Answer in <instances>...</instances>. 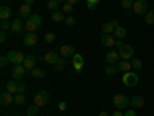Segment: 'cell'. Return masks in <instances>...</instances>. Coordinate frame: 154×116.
Listing matches in <instances>:
<instances>
[{"label": "cell", "instance_id": "cell-1", "mask_svg": "<svg viewBox=\"0 0 154 116\" xmlns=\"http://www.w3.org/2000/svg\"><path fill=\"white\" fill-rule=\"evenodd\" d=\"M40 27H42V19H40V16H37V14L29 16L28 20L25 22V30H26L28 33H35Z\"/></svg>", "mask_w": 154, "mask_h": 116}, {"label": "cell", "instance_id": "cell-2", "mask_svg": "<svg viewBox=\"0 0 154 116\" xmlns=\"http://www.w3.org/2000/svg\"><path fill=\"white\" fill-rule=\"evenodd\" d=\"M112 104H114V107L117 108V110H122V108H126L128 105H130V99H128V96H125V95H116L114 96V99H112Z\"/></svg>", "mask_w": 154, "mask_h": 116}, {"label": "cell", "instance_id": "cell-3", "mask_svg": "<svg viewBox=\"0 0 154 116\" xmlns=\"http://www.w3.org/2000/svg\"><path fill=\"white\" fill-rule=\"evenodd\" d=\"M25 57H26V56H23L20 51H16V50H11L9 53H8V59H9V62H11V63H14V65H23Z\"/></svg>", "mask_w": 154, "mask_h": 116}, {"label": "cell", "instance_id": "cell-4", "mask_svg": "<svg viewBox=\"0 0 154 116\" xmlns=\"http://www.w3.org/2000/svg\"><path fill=\"white\" fill-rule=\"evenodd\" d=\"M48 102H49V93L45 92V90H40V92L34 96V104L37 107H43V105L48 104Z\"/></svg>", "mask_w": 154, "mask_h": 116}, {"label": "cell", "instance_id": "cell-5", "mask_svg": "<svg viewBox=\"0 0 154 116\" xmlns=\"http://www.w3.org/2000/svg\"><path fill=\"white\" fill-rule=\"evenodd\" d=\"M122 82H123L126 87H134V85H137V82H139V76H137L136 73H133V71L123 73Z\"/></svg>", "mask_w": 154, "mask_h": 116}, {"label": "cell", "instance_id": "cell-6", "mask_svg": "<svg viewBox=\"0 0 154 116\" xmlns=\"http://www.w3.org/2000/svg\"><path fill=\"white\" fill-rule=\"evenodd\" d=\"M119 54H120V59L123 60H131L134 57V48L131 45H123L119 50Z\"/></svg>", "mask_w": 154, "mask_h": 116}, {"label": "cell", "instance_id": "cell-7", "mask_svg": "<svg viewBox=\"0 0 154 116\" xmlns=\"http://www.w3.org/2000/svg\"><path fill=\"white\" fill-rule=\"evenodd\" d=\"M146 9H148L146 0H136L134 5H133V11L136 12V14H139V16L146 14Z\"/></svg>", "mask_w": 154, "mask_h": 116}, {"label": "cell", "instance_id": "cell-8", "mask_svg": "<svg viewBox=\"0 0 154 116\" xmlns=\"http://www.w3.org/2000/svg\"><path fill=\"white\" fill-rule=\"evenodd\" d=\"M59 53H60L62 57H65V59L72 57L75 54V47L74 45H62L60 50H59Z\"/></svg>", "mask_w": 154, "mask_h": 116}, {"label": "cell", "instance_id": "cell-9", "mask_svg": "<svg viewBox=\"0 0 154 116\" xmlns=\"http://www.w3.org/2000/svg\"><path fill=\"white\" fill-rule=\"evenodd\" d=\"M71 59H72V67H74V70H75L77 73H80L82 68H83V56L79 54V53H75Z\"/></svg>", "mask_w": 154, "mask_h": 116}, {"label": "cell", "instance_id": "cell-10", "mask_svg": "<svg viewBox=\"0 0 154 116\" xmlns=\"http://www.w3.org/2000/svg\"><path fill=\"white\" fill-rule=\"evenodd\" d=\"M38 40V37L34 34V33H28V34H25L23 36V44L25 47H34Z\"/></svg>", "mask_w": 154, "mask_h": 116}, {"label": "cell", "instance_id": "cell-11", "mask_svg": "<svg viewBox=\"0 0 154 116\" xmlns=\"http://www.w3.org/2000/svg\"><path fill=\"white\" fill-rule=\"evenodd\" d=\"M59 59H60V57H59V54L56 53V51H48V53L43 56V60H45L46 63H51V65H56Z\"/></svg>", "mask_w": 154, "mask_h": 116}, {"label": "cell", "instance_id": "cell-12", "mask_svg": "<svg viewBox=\"0 0 154 116\" xmlns=\"http://www.w3.org/2000/svg\"><path fill=\"white\" fill-rule=\"evenodd\" d=\"M119 59H120L119 51H108V53H106V62L109 63V65H116V63H119Z\"/></svg>", "mask_w": 154, "mask_h": 116}, {"label": "cell", "instance_id": "cell-13", "mask_svg": "<svg viewBox=\"0 0 154 116\" xmlns=\"http://www.w3.org/2000/svg\"><path fill=\"white\" fill-rule=\"evenodd\" d=\"M25 73H26V68H25L23 65H16L14 68H12V71H11V74H12L14 79H22V77L25 76Z\"/></svg>", "mask_w": 154, "mask_h": 116}, {"label": "cell", "instance_id": "cell-14", "mask_svg": "<svg viewBox=\"0 0 154 116\" xmlns=\"http://www.w3.org/2000/svg\"><path fill=\"white\" fill-rule=\"evenodd\" d=\"M130 104H131V107L133 108H142L143 105H145V99H143V96H133V99L130 101Z\"/></svg>", "mask_w": 154, "mask_h": 116}, {"label": "cell", "instance_id": "cell-15", "mask_svg": "<svg viewBox=\"0 0 154 116\" xmlns=\"http://www.w3.org/2000/svg\"><path fill=\"white\" fill-rule=\"evenodd\" d=\"M23 28H25V23H22L20 19H14V20H12V23H11V31H12V33L20 34Z\"/></svg>", "mask_w": 154, "mask_h": 116}, {"label": "cell", "instance_id": "cell-16", "mask_svg": "<svg viewBox=\"0 0 154 116\" xmlns=\"http://www.w3.org/2000/svg\"><path fill=\"white\" fill-rule=\"evenodd\" d=\"M0 102H2V105H9L14 102V96H12L9 92H3L0 95Z\"/></svg>", "mask_w": 154, "mask_h": 116}, {"label": "cell", "instance_id": "cell-17", "mask_svg": "<svg viewBox=\"0 0 154 116\" xmlns=\"http://www.w3.org/2000/svg\"><path fill=\"white\" fill-rule=\"evenodd\" d=\"M35 60H37V57L26 56V57H25V62H23V67L26 68V70H29V71H32L35 68Z\"/></svg>", "mask_w": 154, "mask_h": 116}, {"label": "cell", "instance_id": "cell-18", "mask_svg": "<svg viewBox=\"0 0 154 116\" xmlns=\"http://www.w3.org/2000/svg\"><path fill=\"white\" fill-rule=\"evenodd\" d=\"M11 14H12V11L9 6H6V5L0 6V20H9Z\"/></svg>", "mask_w": 154, "mask_h": 116}, {"label": "cell", "instance_id": "cell-19", "mask_svg": "<svg viewBox=\"0 0 154 116\" xmlns=\"http://www.w3.org/2000/svg\"><path fill=\"white\" fill-rule=\"evenodd\" d=\"M131 68H133V65H131L130 60H123V59H122V60L117 63V70H119V71L128 73V71H131Z\"/></svg>", "mask_w": 154, "mask_h": 116}, {"label": "cell", "instance_id": "cell-20", "mask_svg": "<svg viewBox=\"0 0 154 116\" xmlns=\"http://www.w3.org/2000/svg\"><path fill=\"white\" fill-rule=\"evenodd\" d=\"M102 45L106 47V48H112L116 45V40L109 34H103V36H102Z\"/></svg>", "mask_w": 154, "mask_h": 116}, {"label": "cell", "instance_id": "cell-21", "mask_svg": "<svg viewBox=\"0 0 154 116\" xmlns=\"http://www.w3.org/2000/svg\"><path fill=\"white\" fill-rule=\"evenodd\" d=\"M19 12H20L22 17H29V16H31V5H28V3L22 5L20 9H19Z\"/></svg>", "mask_w": 154, "mask_h": 116}, {"label": "cell", "instance_id": "cell-22", "mask_svg": "<svg viewBox=\"0 0 154 116\" xmlns=\"http://www.w3.org/2000/svg\"><path fill=\"white\" fill-rule=\"evenodd\" d=\"M17 88H19V84L16 81H8L6 82V92H9L11 95L17 93Z\"/></svg>", "mask_w": 154, "mask_h": 116}, {"label": "cell", "instance_id": "cell-23", "mask_svg": "<svg viewBox=\"0 0 154 116\" xmlns=\"http://www.w3.org/2000/svg\"><path fill=\"white\" fill-rule=\"evenodd\" d=\"M51 19L54 22H65V12L63 11H54L53 14H51Z\"/></svg>", "mask_w": 154, "mask_h": 116}, {"label": "cell", "instance_id": "cell-24", "mask_svg": "<svg viewBox=\"0 0 154 116\" xmlns=\"http://www.w3.org/2000/svg\"><path fill=\"white\" fill-rule=\"evenodd\" d=\"M114 36L119 39V40H123V39L126 37V30L123 28V27H117L114 30Z\"/></svg>", "mask_w": 154, "mask_h": 116}, {"label": "cell", "instance_id": "cell-25", "mask_svg": "<svg viewBox=\"0 0 154 116\" xmlns=\"http://www.w3.org/2000/svg\"><path fill=\"white\" fill-rule=\"evenodd\" d=\"M114 30H116V27H114L111 22H106V23L102 25V31H103V34H112Z\"/></svg>", "mask_w": 154, "mask_h": 116}, {"label": "cell", "instance_id": "cell-26", "mask_svg": "<svg viewBox=\"0 0 154 116\" xmlns=\"http://www.w3.org/2000/svg\"><path fill=\"white\" fill-rule=\"evenodd\" d=\"M46 9L54 12V11H59V2L57 0H48L46 2Z\"/></svg>", "mask_w": 154, "mask_h": 116}, {"label": "cell", "instance_id": "cell-27", "mask_svg": "<svg viewBox=\"0 0 154 116\" xmlns=\"http://www.w3.org/2000/svg\"><path fill=\"white\" fill-rule=\"evenodd\" d=\"M145 23L146 25H154V9L146 11V14H145Z\"/></svg>", "mask_w": 154, "mask_h": 116}, {"label": "cell", "instance_id": "cell-28", "mask_svg": "<svg viewBox=\"0 0 154 116\" xmlns=\"http://www.w3.org/2000/svg\"><path fill=\"white\" fill-rule=\"evenodd\" d=\"M31 74H32V77H35V79H42V77L45 76V71L42 68H34L31 71Z\"/></svg>", "mask_w": 154, "mask_h": 116}, {"label": "cell", "instance_id": "cell-29", "mask_svg": "<svg viewBox=\"0 0 154 116\" xmlns=\"http://www.w3.org/2000/svg\"><path fill=\"white\" fill-rule=\"evenodd\" d=\"M65 65H66L65 57H60V59L57 60V63H56V70H57V71H63V70H65Z\"/></svg>", "mask_w": 154, "mask_h": 116}, {"label": "cell", "instance_id": "cell-30", "mask_svg": "<svg viewBox=\"0 0 154 116\" xmlns=\"http://www.w3.org/2000/svg\"><path fill=\"white\" fill-rule=\"evenodd\" d=\"M37 113H38V107H37L35 104L29 105V107H28V110H26V116H35Z\"/></svg>", "mask_w": 154, "mask_h": 116}, {"label": "cell", "instance_id": "cell-31", "mask_svg": "<svg viewBox=\"0 0 154 116\" xmlns=\"http://www.w3.org/2000/svg\"><path fill=\"white\" fill-rule=\"evenodd\" d=\"M103 71H105V74H106V76H114L119 70H117V67H114V65H108Z\"/></svg>", "mask_w": 154, "mask_h": 116}, {"label": "cell", "instance_id": "cell-32", "mask_svg": "<svg viewBox=\"0 0 154 116\" xmlns=\"http://www.w3.org/2000/svg\"><path fill=\"white\" fill-rule=\"evenodd\" d=\"M120 5H122L123 9H131L134 2H133V0H120Z\"/></svg>", "mask_w": 154, "mask_h": 116}, {"label": "cell", "instance_id": "cell-33", "mask_svg": "<svg viewBox=\"0 0 154 116\" xmlns=\"http://www.w3.org/2000/svg\"><path fill=\"white\" fill-rule=\"evenodd\" d=\"M25 101H26V98L23 96V93H17V95L14 96V102H16V104H19V105H22Z\"/></svg>", "mask_w": 154, "mask_h": 116}, {"label": "cell", "instance_id": "cell-34", "mask_svg": "<svg viewBox=\"0 0 154 116\" xmlns=\"http://www.w3.org/2000/svg\"><path fill=\"white\" fill-rule=\"evenodd\" d=\"M43 39H45L46 44H53V42L56 40V34H54V33H46Z\"/></svg>", "mask_w": 154, "mask_h": 116}, {"label": "cell", "instance_id": "cell-35", "mask_svg": "<svg viewBox=\"0 0 154 116\" xmlns=\"http://www.w3.org/2000/svg\"><path fill=\"white\" fill-rule=\"evenodd\" d=\"M62 11L65 12V14H71V12L74 11V5H71V3H65V5H63V8H62Z\"/></svg>", "mask_w": 154, "mask_h": 116}, {"label": "cell", "instance_id": "cell-36", "mask_svg": "<svg viewBox=\"0 0 154 116\" xmlns=\"http://www.w3.org/2000/svg\"><path fill=\"white\" fill-rule=\"evenodd\" d=\"M131 65H133V68L140 70V68H142V60H140V59H134V57H133V60H131Z\"/></svg>", "mask_w": 154, "mask_h": 116}, {"label": "cell", "instance_id": "cell-37", "mask_svg": "<svg viewBox=\"0 0 154 116\" xmlns=\"http://www.w3.org/2000/svg\"><path fill=\"white\" fill-rule=\"evenodd\" d=\"M11 23H12V22H8V20H2V22H0V27H2V31L11 30Z\"/></svg>", "mask_w": 154, "mask_h": 116}, {"label": "cell", "instance_id": "cell-38", "mask_svg": "<svg viewBox=\"0 0 154 116\" xmlns=\"http://www.w3.org/2000/svg\"><path fill=\"white\" fill-rule=\"evenodd\" d=\"M100 2V0H86V5H88V9H94L96 5Z\"/></svg>", "mask_w": 154, "mask_h": 116}, {"label": "cell", "instance_id": "cell-39", "mask_svg": "<svg viewBox=\"0 0 154 116\" xmlns=\"http://www.w3.org/2000/svg\"><path fill=\"white\" fill-rule=\"evenodd\" d=\"M8 62H9L8 56H2V57H0V65H2V67H6Z\"/></svg>", "mask_w": 154, "mask_h": 116}, {"label": "cell", "instance_id": "cell-40", "mask_svg": "<svg viewBox=\"0 0 154 116\" xmlns=\"http://www.w3.org/2000/svg\"><path fill=\"white\" fill-rule=\"evenodd\" d=\"M65 23L68 25V27H72V25H75V19L74 17H66L65 19Z\"/></svg>", "mask_w": 154, "mask_h": 116}, {"label": "cell", "instance_id": "cell-41", "mask_svg": "<svg viewBox=\"0 0 154 116\" xmlns=\"http://www.w3.org/2000/svg\"><path fill=\"white\" fill-rule=\"evenodd\" d=\"M25 90H26V87H25L23 84H19V88H17V93H25Z\"/></svg>", "mask_w": 154, "mask_h": 116}, {"label": "cell", "instance_id": "cell-42", "mask_svg": "<svg viewBox=\"0 0 154 116\" xmlns=\"http://www.w3.org/2000/svg\"><path fill=\"white\" fill-rule=\"evenodd\" d=\"M0 42H2V44H5V42H6V34H5V31L0 33Z\"/></svg>", "mask_w": 154, "mask_h": 116}, {"label": "cell", "instance_id": "cell-43", "mask_svg": "<svg viewBox=\"0 0 154 116\" xmlns=\"http://www.w3.org/2000/svg\"><path fill=\"white\" fill-rule=\"evenodd\" d=\"M59 110L60 111H65L66 110V102H60V104H59Z\"/></svg>", "mask_w": 154, "mask_h": 116}, {"label": "cell", "instance_id": "cell-44", "mask_svg": "<svg viewBox=\"0 0 154 116\" xmlns=\"http://www.w3.org/2000/svg\"><path fill=\"white\" fill-rule=\"evenodd\" d=\"M114 47H116V48H117V51H119V50H120V48L123 47V44H122V40H119V39H117V40H116V45H114Z\"/></svg>", "mask_w": 154, "mask_h": 116}, {"label": "cell", "instance_id": "cell-45", "mask_svg": "<svg viewBox=\"0 0 154 116\" xmlns=\"http://www.w3.org/2000/svg\"><path fill=\"white\" fill-rule=\"evenodd\" d=\"M125 116H136V111L130 108V110H126V111H125Z\"/></svg>", "mask_w": 154, "mask_h": 116}, {"label": "cell", "instance_id": "cell-46", "mask_svg": "<svg viewBox=\"0 0 154 116\" xmlns=\"http://www.w3.org/2000/svg\"><path fill=\"white\" fill-rule=\"evenodd\" d=\"M112 116H125V113H122L120 110H116V111L112 113Z\"/></svg>", "mask_w": 154, "mask_h": 116}, {"label": "cell", "instance_id": "cell-47", "mask_svg": "<svg viewBox=\"0 0 154 116\" xmlns=\"http://www.w3.org/2000/svg\"><path fill=\"white\" fill-rule=\"evenodd\" d=\"M77 2H80V0H66V3H71V5H75Z\"/></svg>", "mask_w": 154, "mask_h": 116}, {"label": "cell", "instance_id": "cell-48", "mask_svg": "<svg viewBox=\"0 0 154 116\" xmlns=\"http://www.w3.org/2000/svg\"><path fill=\"white\" fill-rule=\"evenodd\" d=\"M111 23L114 25V27H116V28H117V27H119V20H116V19H114V20H111Z\"/></svg>", "mask_w": 154, "mask_h": 116}, {"label": "cell", "instance_id": "cell-49", "mask_svg": "<svg viewBox=\"0 0 154 116\" xmlns=\"http://www.w3.org/2000/svg\"><path fill=\"white\" fill-rule=\"evenodd\" d=\"M35 2V0H25V3H28V5H32Z\"/></svg>", "mask_w": 154, "mask_h": 116}, {"label": "cell", "instance_id": "cell-50", "mask_svg": "<svg viewBox=\"0 0 154 116\" xmlns=\"http://www.w3.org/2000/svg\"><path fill=\"white\" fill-rule=\"evenodd\" d=\"M99 116H109V114H108V111H100Z\"/></svg>", "mask_w": 154, "mask_h": 116}, {"label": "cell", "instance_id": "cell-51", "mask_svg": "<svg viewBox=\"0 0 154 116\" xmlns=\"http://www.w3.org/2000/svg\"><path fill=\"white\" fill-rule=\"evenodd\" d=\"M57 2H59V3H60V2H65V0H57Z\"/></svg>", "mask_w": 154, "mask_h": 116}]
</instances>
